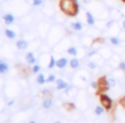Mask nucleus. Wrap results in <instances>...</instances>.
I'll return each instance as SVG.
<instances>
[{"label": "nucleus", "mask_w": 125, "mask_h": 123, "mask_svg": "<svg viewBox=\"0 0 125 123\" xmlns=\"http://www.w3.org/2000/svg\"><path fill=\"white\" fill-rule=\"evenodd\" d=\"M98 52H100V55L102 56V58L105 59V60H109V59H110L112 56L114 55L113 50H112V48L109 47V45H102V47L100 48V51H98Z\"/></svg>", "instance_id": "14"}, {"label": "nucleus", "mask_w": 125, "mask_h": 123, "mask_svg": "<svg viewBox=\"0 0 125 123\" xmlns=\"http://www.w3.org/2000/svg\"><path fill=\"white\" fill-rule=\"evenodd\" d=\"M69 67L71 70H79L81 68V60L78 58H71L70 62H69Z\"/></svg>", "instance_id": "24"}, {"label": "nucleus", "mask_w": 125, "mask_h": 123, "mask_svg": "<svg viewBox=\"0 0 125 123\" xmlns=\"http://www.w3.org/2000/svg\"><path fill=\"white\" fill-rule=\"evenodd\" d=\"M36 84H39V86H43V84H46L47 83V76L43 74V72H39L38 75H36Z\"/></svg>", "instance_id": "27"}, {"label": "nucleus", "mask_w": 125, "mask_h": 123, "mask_svg": "<svg viewBox=\"0 0 125 123\" xmlns=\"http://www.w3.org/2000/svg\"><path fill=\"white\" fill-rule=\"evenodd\" d=\"M69 86H70V83L62 78H57V80H55V90L58 91H65Z\"/></svg>", "instance_id": "19"}, {"label": "nucleus", "mask_w": 125, "mask_h": 123, "mask_svg": "<svg viewBox=\"0 0 125 123\" xmlns=\"http://www.w3.org/2000/svg\"><path fill=\"white\" fill-rule=\"evenodd\" d=\"M109 9H114V8H121V4L124 1L122 0H101Z\"/></svg>", "instance_id": "17"}, {"label": "nucleus", "mask_w": 125, "mask_h": 123, "mask_svg": "<svg viewBox=\"0 0 125 123\" xmlns=\"http://www.w3.org/2000/svg\"><path fill=\"white\" fill-rule=\"evenodd\" d=\"M22 92V87H20L19 84H18L15 80L10 79L6 82V84H4V98H10V99H15L16 98V95H19V94Z\"/></svg>", "instance_id": "3"}, {"label": "nucleus", "mask_w": 125, "mask_h": 123, "mask_svg": "<svg viewBox=\"0 0 125 123\" xmlns=\"http://www.w3.org/2000/svg\"><path fill=\"white\" fill-rule=\"evenodd\" d=\"M86 67H87L89 70H97V68H100L101 66L97 63V62H94V60H93V59H90V60L86 63Z\"/></svg>", "instance_id": "31"}, {"label": "nucleus", "mask_w": 125, "mask_h": 123, "mask_svg": "<svg viewBox=\"0 0 125 123\" xmlns=\"http://www.w3.org/2000/svg\"><path fill=\"white\" fill-rule=\"evenodd\" d=\"M51 56H52V53L42 52V53H41V56H39V63H41L43 67H49L50 62H51Z\"/></svg>", "instance_id": "21"}, {"label": "nucleus", "mask_w": 125, "mask_h": 123, "mask_svg": "<svg viewBox=\"0 0 125 123\" xmlns=\"http://www.w3.org/2000/svg\"><path fill=\"white\" fill-rule=\"evenodd\" d=\"M42 68H43V66L38 62V63H35L34 66H31V72H32V74H39V72H42Z\"/></svg>", "instance_id": "30"}, {"label": "nucleus", "mask_w": 125, "mask_h": 123, "mask_svg": "<svg viewBox=\"0 0 125 123\" xmlns=\"http://www.w3.org/2000/svg\"><path fill=\"white\" fill-rule=\"evenodd\" d=\"M4 107H6V98H4V99L0 98V112L4 110Z\"/></svg>", "instance_id": "34"}, {"label": "nucleus", "mask_w": 125, "mask_h": 123, "mask_svg": "<svg viewBox=\"0 0 125 123\" xmlns=\"http://www.w3.org/2000/svg\"><path fill=\"white\" fill-rule=\"evenodd\" d=\"M98 98H100V103L106 108V111H110L112 107H113V100H112L110 96H109L106 92H100Z\"/></svg>", "instance_id": "8"}, {"label": "nucleus", "mask_w": 125, "mask_h": 123, "mask_svg": "<svg viewBox=\"0 0 125 123\" xmlns=\"http://www.w3.org/2000/svg\"><path fill=\"white\" fill-rule=\"evenodd\" d=\"M1 20H3V23L6 24V26H12V24H15V21H16V15H15L14 12H11V11H8V12L3 13Z\"/></svg>", "instance_id": "9"}, {"label": "nucleus", "mask_w": 125, "mask_h": 123, "mask_svg": "<svg viewBox=\"0 0 125 123\" xmlns=\"http://www.w3.org/2000/svg\"><path fill=\"white\" fill-rule=\"evenodd\" d=\"M93 43H94V37L90 36V35H82L81 40H79V44H81L82 47H85L86 50H89V48L92 47Z\"/></svg>", "instance_id": "12"}, {"label": "nucleus", "mask_w": 125, "mask_h": 123, "mask_svg": "<svg viewBox=\"0 0 125 123\" xmlns=\"http://www.w3.org/2000/svg\"><path fill=\"white\" fill-rule=\"evenodd\" d=\"M109 44H110L112 47H121V45L124 44V42H122V39L120 36L113 35V36L109 37Z\"/></svg>", "instance_id": "22"}, {"label": "nucleus", "mask_w": 125, "mask_h": 123, "mask_svg": "<svg viewBox=\"0 0 125 123\" xmlns=\"http://www.w3.org/2000/svg\"><path fill=\"white\" fill-rule=\"evenodd\" d=\"M30 3H31L32 7L39 8V7H43V5L47 3V0H30Z\"/></svg>", "instance_id": "32"}, {"label": "nucleus", "mask_w": 125, "mask_h": 123, "mask_svg": "<svg viewBox=\"0 0 125 123\" xmlns=\"http://www.w3.org/2000/svg\"><path fill=\"white\" fill-rule=\"evenodd\" d=\"M15 47H16L18 51H26L30 48V40L24 39V37H20V39H16L15 42Z\"/></svg>", "instance_id": "11"}, {"label": "nucleus", "mask_w": 125, "mask_h": 123, "mask_svg": "<svg viewBox=\"0 0 125 123\" xmlns=\"http://www.w3.org/2000/svg\"><path fill=\"white\" fill-rule=\"evenodd\" d=\"M69 28H70L73 32H75V34H79V32L83 31V23H82L81 20L70 21V23H69Z\"/></svg>", "instance_id": "15"}, {"label": "nucleus", "mask_w": 125, "mask_h": 123, "mask_svg": "<svg viewBox=\"0 0 125 123\" xmlns=\"http://www.w3.org/2000/svg\"><path fill=\"white\" fill-rule=\"evenodd\" d=\"M52 24L50 23V20H46V19H43V20H41L38 23V26H36V31H38V35L41 39H46L47 35H49L50 29H51Z\"/></svg>", "instance_id": "5"}, {"label": "nucleus", "mask_w": 125, "mask_h": 123, "mask_svg": "<svg viewBox=\"0 0 125 123\" xmlns=\"http://www.w3.org/2000/svg\"><path fill=\"white\" fill-rule=\"evenodd\" d=\"M52 104H54V99L51 96H46L43 99V102H42V106H43L44 110H50L52 107Z\"/></svg>", "instance_id": "25"}, {"label": "nucleus", "mask_w": 125, "mask_h": 123, "mask_svg": "<svg viewBox=\"0 0 125 123\" xmlns=\"http://www.w3.org/2000/svg\"><path fill=\"white\" fill-rule=\"evenodd\" d=\"M6 123H8V122H6Z\"/></svg>", "instance_id": "43"}, {"label": "nucleus", "mask_w": 125, "mask_h": 123, "mask_svg": "<svg viewBox=\"0 0 125 123\" xmlns=\"http://www.w3.org/2000/svg\"><path fill=\"white\" fill-rule=\"evenodd\" d=\"M59 11L69 18H74L79 12V3L77 0H59Z\"/></svg>", "instance_id": "2"}, {"label": "nucleus", "mask_w": 125, "mask_h": 123, "mask_svg": "<svg viewBox=\"0 0 125 123\" xmlns=\"http://www.w3.org/2000/svg\"><path fill=\"white\" fill-rule=\"evenodd\" d=\"M122 1H124V3H125V0H122Z\"/></svg>", "instance_id": "42"}, {"label": "nucleus", "mask_w": 125, "mask_h": 123, "mask_svg": "<svg viewBox=\"0 0 125 123\" xmlns=\"http://www.w3.org/2000/svg\"><path fill=\"white\" fill-rule=\"evenodd\" d=\"M70 44H71V39H70V36H66L65 39H62L58 44H55L54 47H52V51L54 52H58V53H66V51H67V48L70 47Z\"/></svg>", "instance_id": "7"}, {"label": "nucleus", "mask_w": 125, "mask_h": 123, "mask_svg": "<svg viewBox=\"0 0 125 123\" xmlns=\"http://www.w3.org/2000/svg\"><path fill=\"white\" fill-rule=\"evenodd\" d=\"M117 68H120L121 71L125 72V60H121V62H120V64H118V67H117Z\"/></svg>", "instance_id": "35"}, {"label": "nucleus", "mask_w": 125, "mask_h": 123, "mask_svg": "<svg viewBox=\"0 0 125 123\" xmlns=\"http://www.w3.org/2000/svg\"><path fill=\"white\" fill-rule=\"evenodd\" d=\"M4 84H6V82L0 78V92H1V91H4Z\"/></svg>", "instance_id": "36"}, {"label": "nucleus", "mask_w": 125, "mask_h": 123, "mask_svg": "<svg viewBox=\"0 0 125 123\" xmlns=\"http://www.w3.org/2000/svg\"><path fill=\"white\" fill-rule=\"evenodd\" d=\"M55 80H57V76L54 74H50L47 76V83H55Z\"/></svg>", "instance_id": "33"}, {"label": "nucleus", "mask_w": 125, "mask_h": 123, "mask_svg": "<svg viewBox=\"0 0 125 123\" xmlns=\"http://www.w3.org/2000/svg\"><path fill=\"white\" fill-rule=\"evenodd\" d=\"M106 86H108V90L114 88L117 86V79L114 76H106Z\"/></svg>", "instance_id": "28"}, {"label": "nucleus", "mask_w": 125, "mask_h": 123, "mask_svg": "<svg viewBox=\"0 0 125 123\" xmlns=\"http://www.w3.org/2000/svg\"><path fill=\"white\" fill-rule=\"evenodd\" d=\"M87 106V95L85 88H79V91L77 92V100H75V107L81 110H85Z\"/></svg>", "instance_id": "6"}, {"label": "nucleus", "mask_w": 125, "mask_h": 123, "mask_svg": "<svg viewBox=\"0 0 125 123\" xmlns=\"http://www.w3.org/2000/svg\"><path fill=\"white\" fill-rule=\"evenodd\" d=\"M121 60H122V59L120 58V55L114 53V55L109 59V64H110L112 67H118V64H120V62H121Z\"/></svg>", "instance_id": "26"}, {"label": "nucleus", "mask_w": 125, "mask_h": 123, "mask_svg": "<svg viewBox=\"0 0 125 123\" xmlns=\"http://www.w3.org/2000/svg\"><path fill=\"white\" fill-rule=\"evenodd\" d=\"M11 70V66L8 63L7 58H0V76H6Z\"/></svg>", "instance_id": "10"}, {"label": "nucleus", "mask_w": 125, "mask_h": 123, "mask_svg": "<svg viewBox=\"0 0 125 123\" xmlns=\"http://www.w3.org/2000/svg\"><path fill=\"white\" fill-rule=\"evenodd\" d=\"M65 37H66V29L62 27V24H54L44 40H46V44L52 48L55 44H58Z\"/></svg>", "instance_id": "1"}, {"label": "nucleus", "mask_w": 125, "mask_h": 123, "mask_svg": "<svg viewBox=\"0 0 125 123\" xmlns=\"http://www.w3.org/2000/svg\"><path fill=\"white\" fill-rule=\"evenodd\" d=\"M28 123H36V120H30Z\"/></svg>", "instance_id": "39"}, {"label": "nucleus", "mask_w": 125, "mask_h": 123, "mask_svg": "<svg viewBox=\"0 0 125 123\" xmlns=\"http://www.w3.org/2000/svg\"><path fill=\"white\" fill-rule=\"evenodd\" d=\"M120 27H121V29H124V31H125V19L124 18L120 20Z\"/></svg>", "instance_id": "37"}, {"label": "nucleus", "mask_w": 125, "mask_h": 123, "mask_svg": "<svg viewBox=\"0 0 125 123\" xmlns=\"http://www.w3.org/2000/svg\"><path fill=\"white\" fill-rule=\"evenodd\" d=\"M66 53H67L69 56H71V58H78V56L81 55V52H79V47L77 44H74V43L70 44V47L67 48Z\"/></svg>", "instance_id": "20"}, {"label": "nucleus", "mask_w": 125, "mask_h": 123, "mask_svg": "<svg viewBox=\"0 0 125 123\" xmlns=\"http://www.w3.org/2000/svg\"><path fill=\"white\" fill-rule=\"evenodd\" d=\"M3 34H4V36H6L8 40H15L18 37V35H19L16 29L10 28V27H6V28L3 29Z\"/></svg>", "instance_id": "18"}, {"label": "nucleus", "mask_w": 125, "mask_h": 123, "mask_svg": "<svg viewBox=\"0 0 125 123\" xmlns=\"http://www.w3.org/2000/svg\"><path fill=\"white\" fill-rule=\"evenodd\" d=\"M105 111H106V108L102 106V104H95V107H94V114L97 115V116H101V115H104L105 114Z\"/></svg>", "instance_id": "29"}, {"label": "nucleus", "mask_w": 125, "mask_h": 123, "mask_svg": "<svg viewBox=\"0 0 125 123\" xmlns=\"http://www.w3.org/2000/svg\"><path fill=\"white\" fill-rule=\"evenodd\" d=\"M85 18H86V23L89 27H95L97 24V20H95V15L92 12L90 9H86L85 11Z\"/></svg>", "instance_id": "16"}, {"label": "nucleus", "mask_w": 125, "mask_h": 123, "mask_svg": "<svg viewBox=\"0 0 125 123\" xmlns=\"http://www.w3.org/2000/svg\"><path fill=\"white\" fill-rule=\"evenodd\" d=\"M0 1H8V0H0Z\"/></svg>", "instance_id": "41"}, {"label": "nucleus", "mask_w": 125, "mask_h": 123, "mask_svg": "<svg viewBox=\"0 0 125 123\" xmlns=\"http://www.w3.org/2000/svg\"><path fill=\"white\" fill-rule=\"evenodd\" d=\"M24 60H26V63H27L28 66H34L35 63H38V62H39V58L35 55L34 51H27L26 55H24Z\"/></svg>", "instance_id": "13"}, {"label": "nucleus", "mask_w": 125, "mask_h": 123, "mask_svg": "<svg viewBox=\"0 0 125 123\" xmlns=\"http://www.w3.org/2000/svg\"><path fill=\"white\" fill-rule=\"evenodd\" d=\"M54 123H62V122H59V120H55V122Z\"/></svg>", "instance_id": "40"}, {"label": "nucleus", "mask_w": 125, "mask_h": 123, "mask_svg": "<svg viewBox=\"0 0 125 123\" xmlns=\"http://www.w3.org/2000/svg\"><path fill=\"white\" fill-rule=\"evenodd\" d=\"M120 104H121V107H122V108H125V96L121 99V100H120Z\"/></svg>", "instance_id": "38"}, {"label": "nucleus", "mask_w": 125, "mask_h": 123, "mask_svg": "<svg viewBox=\"0 0 125 123\" xmlns=\"http://www.w3.org/2000/svg\"><path fill=\"white\" fill-rule=\"evenodd\" d=\"M89 74L86 71H79L73 75V84L78 88H85L89 84Z\"/></svg>", "instance_id": "4"}, {"label": "nucleus", "mask_w": 125, "mask_h": 123, "mask_svg": "<svg viewBox=\"0 0 125 123\" xmlns=\"http://www.w3.org/2000/svg\"><path fill=\"white\" fill-rule=\"evenodd\" d=\"M69 62H70V59H67L66 56H61V58H58L57 59V68L65 70L66 67L69 66Z\"/></svg>", "instance_id": "23"}]
</instances>
